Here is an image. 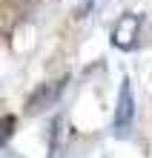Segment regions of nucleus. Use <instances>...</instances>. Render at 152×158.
<instances>
[{"mask_svg":"<svg viewBox=\"0 0 152 158\" xmlns=\"http://www.w3.org/2000/svg\"><path fill=\"white\" fill-rule=\"evenodd\" d=\"M132 121H135V95H132V86L129 81L121 83V92H118V104H115V118H112V132L118 138L129 135L132 129Z\"/></svg>","mask_w":152,"mask_h":158,"instance_id":"f257e3e1","label":"nucleus"},{"mask_svg":"<svg viewBox=\"0 0 152 158\" xmlns=\"http://www.w3.org/2000/svg\"><path fill=\"white\" fill-rule=\"evenodd\" d=\"M138 35H141V17H138V15H132V12L121 15V17H118V23L112 26V43H115L118 49H123V52L135 49Z\"/></svg>","mask_w":152,"mask_h":158,"instance_id":"f03ea898","label":"nucleus"},{"mask_svg":"<svg viewBox=\"0 0 152 158\" xmlns=\"http://www.w3.org/2000/svg\"><path fill=\"white\" fill-rule=\"evenodd\" d=\"M60 92H63V81H55V83H46V86H40L37 92H32L29 104H26V112L35 115V112H40V109L52 106L55 101L60 98Z\"/></svg>","mask_w":152,"mask_h":158,"instance_id":"7ed1b4c3","label":"nucleus"},{"mask_svg":"<svg viewBox=\"0 0 152 158\" xmlns=\"http://www.w3.org/2000/svg\"><path fill=\"white\" fill-rule=\"evenodd\" d=\"M12 132H14V118L12 115H3V118H0V147L12 138Z\"/></svg>","mask_w":152,"mask_h":158,"instance_id":"20e7f679","label":"nucleus"}]
</instances>
